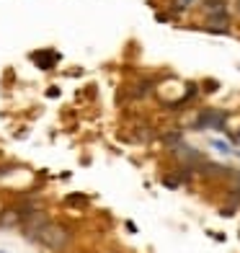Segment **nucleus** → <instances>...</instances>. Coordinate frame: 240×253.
<instances>
[{
	"instance_id": "3",
	"label": "nucleus",
	"mask_w": 240,
	"mask_h": 253,
	"mask_svg": "<svg viewBox=\"0 0 240 253\" xmlns=\"http://www.w3.org/2000/svg\"><path fill=\"white\" fill-rule=\"evenodd\" d=\"M52 220V217L47 214V210H41V207H37V210H31L26 217H24V225H21V233H24V238L26 240H31L34 243V235L39 233V230L44 227Z\"/></svg>"
},
{
	"instance_id": "8",
	"label": "nucleus",
	"mask_w": 240,
	"mask_h": 253,
	"mask_svg": "<svg viewBox=\"0 0 240 253\" xmlns=\"http://www.w3.org/2000/svg\"><path fill=\"white\" fill-rule=\"evenodd\" d=\"M212 147H217V150H220V153H225V155H230V153H235V150H233V147L227 145L225 140H212Z\"/></svg>"
},
{
	"instance_id": "6",
	"label": "nucleus",
	"mask_w": 240,
	"mask_h": 253,
	"mask_svg": "<svg viewBox=\"0 0 240 253\" xmlns=\"http://www.w3.org/2000/svg\"><path fill=\"white\" fill-rule=\"evenodd\" d=\"M201 8L207 10V16H214V13L227 10V3H225V0H201Z\"/></svg>"
},
{
	"instance_id": "4",
	"label": "nucleus",
	"mask_w": 240,
	"mask_h": 253,
	"mask_svg": "<svg viewBox=\"0 0 240 253\" xmlns=\"http://www.w3.org/2000/svg\"><path fill=\"white\" fill-rule=\"evenodd\" d=\"M21 225H24V210L18 202L0 207V230H21Z\"/></svg>"
},
{
	"instance_id": "1",
	"label": "nucleus",
	"mask_w": 240,
	"mask_h": 253,
	"mask_svg": "<svg viewBox=\"0 0 240 253\" xmlns=\"http://www.w3.org/2000/svg\"><path fill=\"white\" fill-rule=\"evenodd\" d=\"M34 243L41 246V248H47L49 253H62V251H67L75 243V230L67 222L49 220L37 235H34Z\"/></svg>"
},
{
	"instance_id": "5",
	"label": "nucleus",
	"mask_w": 240,
	"mask_h": 253,
	"mask_svg": "<svg viewBox=\"0 0 240 253\" xmlns=\"http://www.w3.org/2000/svg\"><path fill=\"white\" fill-rule=\"evenodd\" d=\"M31 62L39 67V70H54V65L60 62V54H57L54 49H37L31 52Z\"/></svg>"
},
{
	"instance_id": "9",
	"label": "nucleus",
	"mask_w": 240,
	"mask_h": 253,
	"mask_svg": "<svg viewBox=\"0 0 240 253\" xmlns=\"http://www.w3.org/2000/svg\"><path fill=\"white\" fill-rule=\"evenodd\" d=\"M62 96V90L57 88V85H52V88H47V98H60Z\"/></svg>"
},
{
	"instance_id": "13",
	"label": "nucleus",
	"mask_w": 240,
	"mask_h": 253,
	"mask_svg": "<svg viewBox=\"0 0 240 253\" xmlns=\"http://www.w3.org/2000/svg\"><path fill=\"white\" fill-rule=\"evenodd\" d=\"M238 10H240V3H238Z\"/></svg>"
},
{
	"instance_id": "12",
	"label": "nucleus",
	"mask_w": 240,
	"mask_h": 253,
	"mask_svg": "<svg viewBox=\"0 0 240 253\" xmlns=\"http://www.w3.org/2000/svg\"><path fill=\"white\" fill-rule=\"evenodd\" d=\"M233 142H238V145H240V132H238V134H233Z\"/></svg>"
},
{
	"instance_id": "7",
	"label": "nucleus",
	"mask_w": 240,
	"mask_h": 253,
	"mask_svg": "<svg viewBox=\"0 0 240 253\" xmlns=\"http://www.w3.org/2000/svg\"><path fill=\"white\" fill-rule=\"evenodd\" d=\"M62 204L65 207H73V204H78L80 207V210H85V207H88V197H85V194H67V197L62 199Z\"/></svg>"
},
{
	"instance_id": "10",
	"label": "nucleus",
	"mask_w": 240,
	"mask_h": 253,
	"mask_svg": "<svg viewBox=\"0 0 240 253\" xmlns=\"http://www.w3.org/2000/svg\"><path fill=\"white\" fill-rule=\"evenodd\" d=\"M194 5V0H176V8H189Z\"/></svg>"
},
{
	"instance_id": "2",
	"label": "nucleus",
	"mask_w": 240,
	"mask_h": 253,
	"mask_svg": "<svg viewBox=\"0 0 240 253\" xmlns=\"http://www.w3.org/2000/svg\"><path fill=\"white\" fill-rule=\"evenodd\" d=\"M227 126V111L222 109H201L199 111V117L194 119V129H217V132H222Z\"/></svg>"
},
{
	"instance_id": "11",
	"label": "nucleus",
	"mask_w": 240,
	"mask_h": 253,
	"mask_svg": "<svg viewBox=\"0 0 240 253\" xmlns=\"http://www.w3.org/2000/svg\"><path fill=\"white\" fill-rule=\"evenodd\" d=\"M127 230H129V233H137V225L132 220H127Z\"/></svg>"
}]
</instances>
